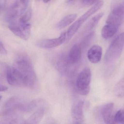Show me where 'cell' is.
Segmentation results:
<instances>
[{"instance_id": "cell-1", "label": "cell", "mask_w": 124, "mask_h": 124, "mask_svg": "<svg viewBox=\"0 0 124 124\" xmlns=\"http://www.w3.org/2000/svg\"><path fill=\"white\" fill-rule=\"evenodd\" d=\"M13 66L24 78L27 87L35 88L37 85V77L31 61L27 54H18L16 56Z\"/></svg>"}, {"instance_id": "cell-2", "label": "cell", "mask_w": 124, "mask_h": 124, "mask_svg": "<svg viewBox=\"0 0 124 124\" xmlns=\"http://www.w3.org/2000/svg\"><path fill=\"white\" fill-rule=\"evenodd\" d=\"M124 33H121L110 44L105 55V61L107 63L115 61L119 57L124 46Z\"/></svg>"}, {"instance_id": "cell-3", "label": "cell", "mask_w": 124, "mask_h": 124, "mask_svg": "<svg viewBox=\"0 0 124 124\" xmlns=\"http://www.w3.org/2000/svg\"><path fill=\"white\" fill-rule=\"evenodd\" d=\"M25 106L18 97H13L6 101L0 111V116H14L19 112H24Z\"/></svg>"}, {"instance_id": "cell-4", "label": "cell", "mask_w": 124, "mask_h": 124, "mask_svg": "<svg viewBox=\"0 0 124 124\" xmlns=\"http://www.w3.org/2000/svg\"><path fill=\"white\" fill-rule=\"evenodd\" d=\"M103 5L102 1H99L86 11L82 16H80L69 27L67 31V39L68 40L71 39L73 35L77 31L82 24L93 14L97 12L102 7Z\"/></svg>"}, {"instance_id": "cell-5", "label": "cell", "mask_w": 124, "mask_h": 124, "mask_svg": "<svg viewBox=\"0 0 124 124\" xmlns=\"http://www.w3.org/2000/svg\"><path fill=\"white\" fill-rule=\"evenodd\" d=\"M91 78V72L90 68L85 67L78 76L76 80L77 92L82 95H87L90 91V83Z\"/></svg>"}, {"instance_id": "cell-6", "label": "cell", "mask_w": 124, "mask_h": 124, "mask_svg": "<svg viewBox=\"0 0 124 124\" xmlns=\"http://www.w3.org/2000/svg\"><path fill=\"white\" fill-rule=\"evenodd\" d=\"M29 3V0H16L8 10L6 20L10 23L16 21L26 11Z\"/></svg>"}, {"instance_id": "cell-7", "label": "cell", "mask_w": 124, "mask_h": 124, "mask_svg": "<svg viewBox=\"0 0 124 124\" xmlns=\"http://www.w3.org/2000/svg\"><path fill=\"white\" fill-rule=\"evenodd\" d=\"M8 27L13 33L21 39L27 40L29 38L31 28L30 24L21 23L16 20L10 23Z\"/></svg>"}, {"instance_id": "cell-8", "label": "cell", "mask_w": 124, "mask_h": 124, "mask_svg": "<svg viewBox=\"0 0 124 124\" xmlns=\"http://www.w3.org/2000/svg\"><path fill=\"white\" fill-rule=\"evenodd\" d=\"M6 78L10 85L19 87H26L24 78L14 66H9L6 70Z\"/></svg>"}, {"instance_id": "cell-9", "label": "cell", "mask_w": 124, "mask_h": 124, "mask_svg": "<svg viewBox=\"0 0 124 124\" xmlns=\"http://www.w3.org/2000/svg\"><path fill=\"white\" fill-rule=\"evenodd\" d=\"M124 19L123 5H119L114 8L107 17L106 23L119 28Z\"/></svg>"}, {"instance_id": "cell-10", "label": "cell", "mask_w": 124, "mask_h": 124, "mask_svg": "<svg viewBox=\"0 0 124 124\" xmlns=\"http://www.w3.org/2000/svg\"><path fill=\"white\" fill-rule=\"evenodd\" d=\"M66 38V34L63 31L58 38L42 40L37 43V45L39 47L46 49L54 48L62 45L65 42Z\"/></svg>"}, {"instance_id": "cell-11", "label": "cell", "mask_w": 124, "mask_h": 124, "mask_svg": "<svg viewBox=\"0 0 124 124\" xmlns=\"http://www.w3.org/2000/svg\"><path fill=\"white\" fill-rule=\"evenodd\" d=\"M84 102L79 100L75 102L72 107L71 115L72 122L74 124H82L84 121L83 108Z\"/></svg>"}, {"instance_id": "cell-12", "label": "cell", "mask_w": 124, "mask_h": 124, "mask_svg": "<svg viewBox=\"0 0 124 124\" xmlns=\"http://www.w3.org/2000/svg\"><path fill=\"white\" fill-rule=\"evenodd\" d=\"M114 103H109L104 105L101 110L102 119L106 124H112L114 123Z\"/></svg>"}, {"instance_id": "cell-13", "label": "cell", "mask_w": 124, "mask_h": 124, "mask_svg": "<svg viewBox=\"0 0 124 124\" xmlns=\"http://www.w3.org/2000/svg\"><path fill=\"white\" fill-rule=\"evenodd\" d=\"M102 55V48L98 45L93 46L88 50L87 56L88 60L93 63H97L101 61Z\"/></svg>"}, {"instance_id": "cell-14", "label": "cell", "mask_w": 124, "mask_h": 124, "mask_svg": "<svg viewBox=\"0 0 124 124\" xmlns=\"http://www.w3.org/2000/svg\"><path fill=\"white\" fill-rule=\"evenodd\" d=\"M46 105L41 106L35 109V112L24 121L25 124H38L45 115Z\"/></svg>"}, {"instance_id": "cell-15", "label": "cell", "mask_w": 124, "mask_h": 124, "mask_svg": "<svg viewBox=\"0 0 124 124\" xmlns=\"http://www.w3.org/2000/svg\"><path fill=\"white\" fill-rule=\"evenodd\" d=\"M81 46L78 44L74 45L71 48L69 53L68 61L71 64H74L79 62L82 55Z\"/></svg>"}, {"instance_id": "cell-16", "label": "cell", "mask_w": 124, "mask_h": 124, "mask_svg": "<svg viewBox=\"0 0 124 124\" xmlns=\"http://www.w3.org/2000/svg\"><path fill=\"white\" fill-rule=\"evenodd\" d=\"M118 29V28L116 27L106 24L102 28L101 36L106 39L111 38L116 33Z\"/></svg>"}, {"instance_id": "cell-17", "label": "cell", "mask_w": 124, "mask_h": 124, "mask_svg": "<svg viewBox=\"0 0 124 124\" xmlns=\"http://www.w3.org/2000/svg\"><path fill=\"white\" fill-rule=\"evenodd\" d=\"M46 105V103L45 100L42 99H37L31 101L27 106H25L24 112L33 111L40 107Z\"/></svg>"}, {"instance_id": "cell-18", "label": "cell", "mask_w": 124, "mask_h": 124, "mask_svg": "<svg viewBox=\"0 0 124 124\" xmlns=\"http://www.w3.org/2000/svg\"><path fill=\"white\" fill-rule=\"evenodd\" d=\"M77 16V15L75 14L66 16L57 24L56 27L60 29L64 28L72 23L75 20Z\"/></svg>"}, {"instance_id": "cell-19", "label": "cell", "mask_w": 124, "mask_h": 124, "mask_svg": "<svg viewBox=\"0 0 124 124\" xmlns=\"http://www.w3.org/2000/svg\"><path fill=\"white\" fill-rule=\"evenodd\" d=\"M104 14L103 13H100L93 17L88 22L87 24L86 25L85 30H86V31H89L93 29L98 24L100 19L103 16Z\"/></svg>"}, {"instance_id": "cell-20", "label": "cell", "mask_w": 124, "mask_h": 124, "mask_svg": "<svg viewBox=\"0 0 124 124\" xmlns=\"http://www.w3.org/2000/svg\"><path fill=\"white\" fill-rule=\"evenodd\" d=\"M124 78L121 79L116 84L114 89L115 94L119 98H123L124 96Z\"/></svg>"}, {"instance_id": "cell-21", "label": "cell", "mask_w": 124, "mask_h": 124, "mask_svg": "<svg viewBox=\"0 0 124 124\" xmlns=\"http://www.w3.org/2000/svg\"><path fill=\"white\" fill-rule=\"evenodd\" d=\"M114 123L124 124V110L123 109H121L117 112L115 116H114Z\"/></svg>"}, {"instance_id": "cell-22", "label": "cell", "mask_w": 124, "mask_h": 124, "mask_svg": "<svg viewBox=\"0 0 124 124\" xmlns=\"http://www.w3.org/2000/svg\"><path fill=\"white\" fill-rule=\"evenodd\" d=\"M95 34V32L94 31L91 32L90 33L88 34L85 38L83 40L81 43V45H80L81 46V48H85L88 45L90 42L92 40Z\"/></svg>"}, {"instance_id": "cell-23", "label": "cell", "mask_w": 124, "mask_h": 124, "mask_svg": "<svg viewBox=\"0 0 124 124\" xmlns=\"http://www.w3.org/2000/svg\"><path fill=\"white\" fill-rule=\"evenodd\" d=\"M32 10L30 8L26 12L23 16L20 18L19 21L21 23H26L30 20L32 16Z\"/></svg>"}, {"instance_id": "cell-24", "label": "cell", "mask_w": 124, "mask_h": 124, "mask_svg": "<svg viewBox=\"0 0 124 124\" xmlns=\"http://www.w3.org/2000/svg\"><path fill=\"white\" fill-rule=\"evenodd\" d=\"M8 54V51L2 43L0 41V54L6 55Z\"/></svg>"}, {"instance_id": "cell-25", "label": "cell", "mask_w": 124, "mask_h": 124, "mask_svg": "<svg viewBox=\"0 0 124 124\" xmlns=\"http://www.w3.org/2000/svg\"><path fill=\"white\" fill-rule=\"evenodd\" d=\"M83 3L87 6H90L98 2V0H82Z\"/></svg>"}, {"instance_id": "cell-26", "label": "cell", "mask_w": 124, "mask_h": 124, "mask_svg": "<svg viewBox=\"0 0 124 124\" xmlns=\"http://www.w3.org/2000/svg\"><path fill=\"white\" fill-rule=\"evenodd\" d=\"M7 0H0V9L4 10L6 7Z\"/></svg>"}, {"instance_id": "cell-27", "label": "cell", "mask_w": 124, "mask_h": 124, "mask_svg": "<svg viewBox=\"0 0 124 124\" xmlns=\"http://www.w3.org/2000/svg\"><path fill=\"white\" fill-rule=\"evenodd\" d=\"M8 89V88L5 85H0V92L6 91Z\"/></svg>"}, {"instance_id": "cell-28", "label": "cell", "mask_w": 124, "mask_h": 124, "mask_svg": "<svg viewBox=\"0 0 124 124\" xmlns=\"http://www.w3.org/2000/svg\"><path fill=\"white\" fill-rule=\"evenodd\" d=\"M50 0H43V1L45 3H47L49 2Z\"/></svg>"}, {"instance_id": "cell-29", "label": "cell", "mask_w": 124, "mask_h": 124, "mask_svg": "<svg viewBox=\"0 0 124 124\" xmlns=\"http://www.w3.org/2000/svg\"><path fill=\"white\" fill-rule=\"evenodd\" d=\"M74 0H67V2L69 3L73 1Z\"/></svg>"}, {"instance_id": "cell-30", "label": "cell", "mask_w": 124, "mask_h": 124, "mask_svg": "<svg viewBox=\"0 0 124 124\" xmlns=\"http://www.w3.org/2000/svg\"><path fill=\"white\" fill-rule=\"evenodd\" d=\"M2 99V96L0 95V101L1 100V99Z\"/></svg>"}, {"instance_id": "cell-31", "label": "cell", "mask_w": 124, "mask_h": 124, "mask_svg": "<svg viewBox=\"0 0 124 124\" xmlns=\"http://www.w3.org/2000/svg\"></svg>"}]
</instances>
